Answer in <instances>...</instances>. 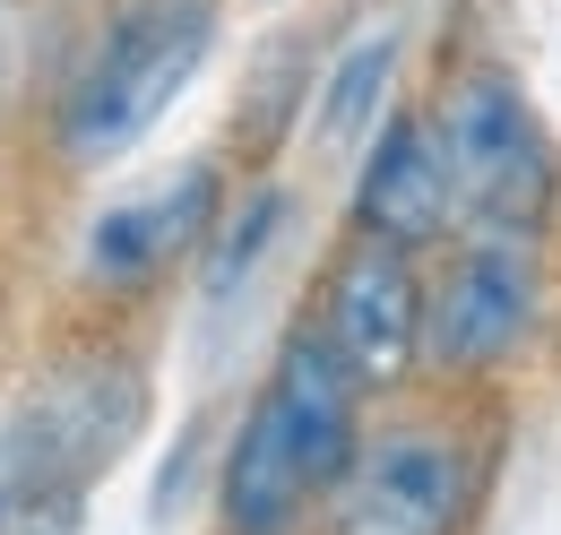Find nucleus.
Masks as SVG:
<instances>
[{"instance_id": "39448f33", "label": "nucleus", "mask_w": 561, "mask_h": 535, "mask_svg": "<svg viewBox=\"0 0 561 535\" xmlns=\"http://www.w3.org/2000/svg\"><path fill=\"white\" fill-rule=\"evenodd\" d=\"M139 423V372L122 354H95L78 372H53L35 398L0 423V535L44 501L87 492V475L122 458Z\"/></svg>"}, {"instance_id": "f03ea898", "label": "nucleus", "mask_w": 561, "mask_h": 535, "mask_svg": "<svg viewBox=\"0 0 561 535\" xmlns=\"http://www.w3.org/2000/svg\"><path fill=\"white\" fill-rule=\"evenodd\" d=\"M208 53H216V0H122L61 87L53 156L70 173L130 156L182 104V87L208 69Z\"/></svg>"}, {"instance_id": "6e6552de", "label": "nucleus", "mask_w": 561, "mask_h": 535, "mask_svg": "<svg viewBox=\"0 0 561 535\" xmlns=\"http://www.w3.org/2000/svg\"><path fill=\"white\" fill-rule=\"evenodd\" d=\"M311 320H320L329 345L363 372L371 398L407 389L423 372V260L346 234L337 260H329V276H320V311H311Z\"/></svg>"}, {"instance_id": "7ed1b4c3", "label": "nucleus", "mask_w": 561, "mask_h": 535, "mask_svg": "<svg viewBox=\"0 0 561 535\" xmlns=\"http://www.w3.org/2000/svg\"><path fill=\"white\" fill-rule=\"evenodd\" d=\"M545 320V225L467 216L423 268V372L440 389H476L527 354Z\"/></svg>"}, {"instance_id": "f257e3e1", "label": "nucleus", "mask_w": 561, "mask_h": 535, "mask_svg": "<svg viewBox=\"0 0 561 535\" xmlns=\"http://www.w3.org/2000/svg\"><path fill=\"white\" fill-rule=\"evenodd\" d=\"M363 372L329 345L320 320L285 329L268 380L251 389L233 441H225V475H216V527L225 535H302L329 492L346 483L354 449H363Z\"/></svg>"}, {"instance_id": "9d476101", "label": "nucleus", "mask_w": 561, "mask_h": 535, "mask_svg": "<svg viewBox=\"0 0 561 535\" xmlns=\"http://www.w3.org/2000/svg\"><path fill=\"white\" fill-rule=\"evenodd\" d=\"M389 69H398V35H371V44H354L346 61H337L329 104H320V138H329V147H346V156L371 147L380 104H389Z\"/></svg>"}, {"instance_id": "423d86ee", "label": "nucleus", "mask_w": 561, "mask_h": 535, "mask_svg": "<svg viewBox=\"0 0 561 535\" xmlns=\"http://www.w3.org/2000/svg\"><path fill=\"white\" fill-rule=\"evenodd\" d=\"M440 138H449V164H458V191H467V216H492V225H545V207L561 191V156L527 87L510 69H458L440 95Z\"/></svg>"}, {"instance_id": "1a4fd4ad", "label": "nucleus", "mask_w": 561, "mask_h": 535, "mask_svg": "<svg viewBox=\"0 0 561 535\" xmlns=\"http://www.w3.org/2000/svg\"><path fill=\"white\" fill-rule=\"evenodd\" d=\"M216 225H225V173H216V164H182L173 182L104 207V216L87 225L78 268H87L95 294H147L173 260H191L199 242H216Z\"/></svg>"}, {"instance_id": "20e7f679", "label": "nucleus", "mask_w": 561, "mask_h": 535, "mask_svg": "<svg viewBox=\"0 0 561 535\" xmlns=\"http://www.w3.org/2000/svg\"><path fill=\"white\" fill-rule=\"evenodd\" d=\"M484 432L458 406V389L440 406H407L389 423L363 432L346 483L329 492L320 527L329 535H467L476 501H484Z\"/></svg>"}, {"instance_id": "0eeeda50", "label": "nucleus", "mask_w": 561, "mask_h": 535, "mask_svg": "<svg viewBox=\"0 0 561 535\" xmlns=\"http://www.w3.org/2000/svg\"><path fill=\"white\" fill-rule=\"evenodd\" d=\"M458 225H467V191H458V164H449L440 113H432V104H398V113L371 130V147L354 156L346 234L432 260Z\"/></svg>"}]
</instances>
